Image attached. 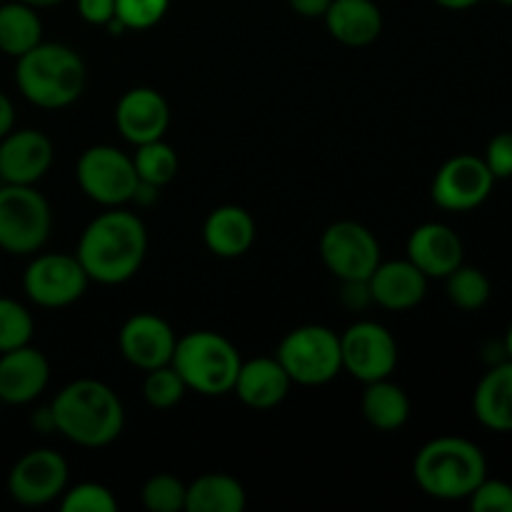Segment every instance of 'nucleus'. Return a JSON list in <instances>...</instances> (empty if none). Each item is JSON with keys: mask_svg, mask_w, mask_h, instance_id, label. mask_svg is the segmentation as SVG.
Instances as JSON below:
<instances>
[{"mask_svg": "<svg viewBox=\"0 0 512 512\" xmlns=\"http://www.w3.org/2000/svg\"><path fill=\"white\" fill-rule=\"evenodd\" d=\"M148 253V230L135 213L110 208L85 225L75 258L90 283L120 285L133 278Z\"/></svg>", "mask_w": 512, "mask_h": 512, "instance_id": "obj_1", "label": "nucleus"}, {"mask_svg": "<svg viewBox=\"0 0 512 512\" xmlns=\"http://www.w3.org/2000/svg\"><path fill=\"white\" fill-rule=\"evenodd\" d=\"M55 433L80 448H105L120 438L125 410L110 385L80 378L58 390L50 403Z\"/></svg>", "mask_w": 512, "mask_h": 512, "instance_id": "obj_2", "label": "nucleus"}, {"mask_svg": "<svg viewBox=\"0 0 512 512\" xmlns=\"http://www.w3.org/2000/svg\"><path fill=\"white\" fill-rule=\"evenodd\" d=\"M15 65V85L28 103L43 110H60L83 95L88 70L75 48L65 43H45L23 53Z\"/></svg>", "mask_w": 512, "mask_h": 512, "instance_id": "obj_3", "label": "nucleus"}, {"mask_svg": "<svg viewBox=\"0 0 512 512\" xmlns=\"http://www.w3.org/2000/svg\"><path fill=\"white\" fill-rule=\"evenodd\" d=\"M413 478L425 495L435 500H468L488 478V460L473 440L435 438L418 450Z\"/></svg>", "mask_w": 512, "mask_h": 512, "instance_id": "obj_4", "label": "nucleus"}, {"mask_svg": "<svg viewBox=\"0 0 512 512\" xmlns=\"http://www.w3.org/2000/svg\"><path fill=\"white\" fill-rule=\"evenodd\" d=\"M170 365L178 370L188 390L205 398H218L233 393L243 358L225 335L215 330H195L178 338Z\"/></svg>", "mask_w": 512, "mask_h": 512, "instance_id": "obj_5", "label": "nucleus"}, {"mask_svg": "<svg viewBox=\"0 0 512 512\" xmlns=\"http://www.w3.org/2000/svg\"><path fill=\"white\" fill-rule=\"evenodd\" d=\"M53 213L35 185H0V250L10 255H35L48 243Z\"/></svg>", "mask_w": 512, "mask_h": 512, "instance_id": "obj_6", "label": "nucleus"}, {"mask_svg": "<svg viewBox=\"0 0 512 512\" xmlns=\"http://www.w3.org/2000/svg\"><path fill=\"white\" fill-rule=\"evenodd\" d=\"M275 358L293 383L318 388L338 378L343 370L340 333L328 325H300L280 340Z\"/></svg>", "mask_w": 512, "mask_h": 512, "instance_id": "obj_7", "label": "nucleus"}, {"mask_svg": "<svg viewBox=\"0 0 512 512\" xmlns=\"http://www.w3.org/2000/svg\"><path fill=\"white\" fill-rule=\"evenodd\" d=\"M80 190L105 208H120L135 198L140 178L133 155L115 145H90L75 165Z\"/></svg>", "mask_w": 512, "mask_h": 512, "instance_id": "obj_8", "label": "nucleus"}, {"mask_svg": "<svg viewBox=\"0 0 512 512\" xmlns=\"http://www.w3.org/2000/svg\"><path fill=\"white\" fill-rule=\"evenodd\" d=\"M88 273L70 253L35 255L23 275V290L40 308H68L88 290Z\"/></svg>", "mask_w": 512, "mask_h": 512, "instance_id": "obj_9", "label": "nucleus"}, {"mask_svg": "<svg viewBox=\"0 0 512 512\" xmlns=\"http://www.w3.org/2000/svg\"><path fill=\"white\" fill-rule=\"evenodd\" d=\"M320 258L325 268L340 283H345V280H368L383 255H380L378 238L365 225L355 220H338L328 225L320 238Z\"/></svg>", "mask_w": 512, "mask_h": 512, "instance_id": "obj_10", "label": "nucleus"}, {"mask_svg": "<svg viewBox=\"0 0 512 512\" xmlns=\"http://www.w3.org/2000/svg\"><path fill=\"white\" fill-rule=\"evenodd\" d=\"M343 370L360 383L390 378L398 368V343L385 325L375 320H358L340 333Z\"/></svg>", "mask_w": 512, "mask_h": 512, "instance_id": "obj_11", "label": "nucleus"}, {"mask_svg": "<svg viewBox=\"0 0 512 512\" xmlns=\"http://www.w3.org/2000/svg\"><path fill=\"white\" fill-rule=\"evenodd\" d=\"M68 488V463L50 448H35L18 458L8 473V493L15 503L38 508L58 500Z\"/></svg>", "mask_w": 512, "mask_h": 512, "instance_id": "obj_12", "label": "nucleus"}, {"mask_svg": "<svg viewBox=\"0 0 512 512\" xmlns=\"http://www.w3.org/2000/svg\"><path fill=\"white\" fill-rule=\"evenodd\" d=\"M495 178L478 155H455L445 160L433 180V200L450 213H468L493 193Z\"/></svg>", "mask_w": 512, "mask_h": 512, "instance_id": "obj_13", "label": "nucleus"}, {"mask_svg": "<svg viewBox=\"0 0 512 512\" xmlns=\"http://www.w3.org/2000/svg\"><path fill=\"white\" fill-rule=\"evenodd\" d=\"M178 335L170 328L168 320L155 313H135L123 323L118 335V345L123 358L133 368L148 370L170 365L175 353Z\"/></svg>", "mask_w": 512, "mask_h": 512, "instance_id": "obj_14", "label": "nucleus"}, {"mask_svg": "<svg viewBox=\"0 0 512 512\" xmlns=\"http://www.w3.org/2000/svg\"><path fill=\"white\" fill-rule=\"evenodd\" d=\"M115 125L128 143L143 145L168 133L170 105L160 90L138 85L120 95L115 105Z\"/></svg>", "mask_w": 512, "mask_h": 512, "instance_id": "obj_15", "label": "nucleus"}, {"mask_svg": "<svg viewBox=\"0 0 512 512\" xmlns=\"http://www.w3.org/2000/svg\"><path fill=\"white\" fill-rule=\"evenodd\" d=\"M55 158L53 143L35 128L10 130L0 138V178L13 185H35L45 178Z\"/></svg>", "mask_w": 512, "mask_h": 512, "instance_id": "obj_16", "label": "nucleus"}, {"mask_svg": "<svg viewBox=\"0 0 512 512\" xmlns=\"http://www.w3.org/2000/svg\"><path fill=\"white\" fill-rule=\"evenodd\" d=\"M50 383V363L38 348H23L0 353V403L28 405L43 395Z\"/></svg>", "mask_w": 512, "mask_h": 512, "instance_id": "obj_17", "label": "nucleus"}, {"mask_svg": "<svg viewBox=\"0 0 512 512\" xmlns=\"http://www.w3.org/2000/svg\"><path fill=\"white\" fill-rule=\"evenodd\" d=\"M408 260L430 278L445 280L463 265L465 248L460 235L445 223H423L410 233L405 245Z\"/></svg>", "mask_w": 512, "mask_h": 512, "instance_id": "obj_18", "label": "nucleus"}, {"mask_svg": "<svg viewBox=\"0 0 512 512\" xmlns=\"http://www.w3.org/2000/svg\"><path fill=\"white\" fill-rule=\"evenodd\" d=\"M370 300L385 310H410L423 303L428 293V275L405 260H380L378 268L368 278Z\"/></svg>", "mask_w": 512, "mask_h": 512, "instance_id": "obj_19", "label": "nucleus"}, {"mask_svg": "<svg viewBox=\"0 0 512 512\" xmlns=\"http://www.w3.org/2000/svg\"><path fill=\"white\" fill-rule=\"evenodd\" d=\"M290 388H293V380L278 363V358H255L243 360L233 393L248 408L270 410L288 398Z\"/></svg>", "mask_w": 512, "mask_h": 512, "instance_id": "obj_20", "label": "nucleus"}, {"mask_svg": "<svg viewBox=\"0 0 512 512\" xmlns=\"http://www.w3.org/2000/svg\"><path fill=\"white\" fill-rule=\"evenodd\" d=\"M255 233L258 228H255L253 215L240 205H220V208L210 210L203 223L205 248L225 260L248 253L255 243Z\"/></svg>", "mask_w": 512, "mask_h": 512, "instance_id": "obj_21", "label": "nucleus"}, {"mask_svg": "<svg viewBox=\"0 0 512 512\" xmlns=\"http://www.w3.org/2000/svg\"><path fill=\"white\" fill-rule=\"evenodd\" d=\"M323 20L328 33L350 48H365L383 33V13L375 0H333Z\"/></svg>", "mask_w": 512, "mask_h": 512, "instance_id": "obj_22", "label": "nucleus"}, {"mask_svg": "<svg viewBox=\"0 0 512 512\" xmlns=\"http://www.w3.org/2000/svg\"><path fill=\"white\" fill-rule=\"evenodd\" d=\"M473 413L483 428L512 430V360H500L480 378L473 393Z\"/></svg>", "mask_w": 512, "mask_h": 512, "instance_id": "obj_23", "label": "nucleus"}, {"mask_svg": "<svg viewBox=\"0 0 512 512\" xmlns=\"http://www.w3.org/2000/svg\"><path fill=\"white\" fill-rule=\"evenodd\" d=\"M248 495L240 480L225 473H205L185 490L188 512H243Z\"/></svg>", "mask_w": 512, "mask_h": 512, "instance_id": "obj_24", "label": "nucleus"}, {"mask_svg": "<svg viewBox=\"0 0 512 512\" xmlns=\"http://www.w3.org/2000/svg\"><path fill=\"white\" fill-rule=\"evenodd\" d=\"M360 408H363L365 420H368L373 428L383 430V433L400 430L410 418L408 393H405L400 385H395L390 378L365 383Z\"/></svg>", "mask_w": 512, "mask_h": 512, "instance_id": "obj_25", "label": "nucleus"}, {"mask_svg": "<svg viewBox=\"0 0 512 512\" xmlns=\"http://www.w3.org/2000/svg\"><path fill=\"white\" fill-rule=\"evenodd\" d=\"M43 40V23L33 5L23 0L0 3V53L20 58Z\"/></svg>", "mask_w": 512, "mask_h": 512, "instance_id": "obj_26", "label": "nucleus"}, {"mask_svg": "<svg viewBox=\"0 0 512 512\" xmlns=\"http://www.w3.org/2000/svg\"><path fill=\"white\" fill-rule=\"evenodd\" d=\"M133 163L140 183L153 185V188H163V185L173 183L180 168L178 153H175L173 145L165 143L163 138L135 145Z\"/></svg>", "mask_w": 512, "mask_h": 512, "instance_id": "obj_27", "label": "nucleus"}, {"mask_svg": "<svg viewBox=\"0 0 512 512\" xmlns=\"http://www.w3.org/2000/svg\"><path fill=\"white\" fill-rule=\"evenodd\" d=\"M445 290H448V298L455 308L473 313V310H480L488 303L493 285H490V278L483 270L463 263L445 278Z\"/></svg>", "mask_w": 512, "mask_h": 512, "instance_id": "obj_28", "label": "nucleus"}, {"mask_svg": "<svg viewBox=\"0 0 512 512\" xmlns=\"http://www.w3.org/2000/svg\"><path fill=\"white\" fill-rule=\"evenodd\" d=\"M188 393V385L180 378L178 370L173 365H163L145 373L143 380V398L150 408L155 410H170L180 403Z\"/></svg>", "mask_w": 512, "mask_h": 512, "instance_id": "obj_29", "label": "nucleus"}, {"mask_svg": "<svg viewBox=\"0 0 512 512\" xmlns=\"http://www.w3.org/2000/svg\"><path fill=\"white\" fill-rule=\"evenodd\" d=\"M33 315L13 298H0V353L23 348L33 338Z\"/></svg>", "mask_w": 512, "mask_h": 512, "instance_id": "obj_30", "label": "nucleus"}, {"mask_svg": "<svg viewBox=\"0 0 512 512\" xmlns=\"http://www.w3.org/2000/svg\"><path fill=\"white\" fill-rule=\"evenodd\" d=\"M185 490L188 485L183 480L168 473H158L145 480L140 498L150 512H178L185 510Z\"/></svg>", "mask_w": 512, "mask_h": 512, "instance_id": "obj_31", "label": "nucleus"}, {"mask_svg": "<svg viewBox=\"0 0 512 512\" xmlns=\"http://www.w3.org/2000/svg\"><path fill=\"white\" fill-rule=\"evenodd\" d=\"M60 510L63 512H115L118 500L110 493V488L100 483H80L73 488H65L60 495Z\"/></svg>", "mask_w": 512, "mask_h": 512, "instance_id": "obj_32", "label": "nucleus"}, {"mask_svg": "<svg viewBox=\"0 0 512 512\" xmlns=\"http://www.w3.org/2000/svg\"><path fill=\"white\" fill-rule=\"evenodd\" d=\"M170 0H115V20L125 30H148L165 18Z\"/></svg>", "mask_w": 512, "mask_h": 512, "instance_id": "obj_33", "label": "nucleus"}, {"mask_svg": "<svg viewBox=\"0 0 512 512\" xmlns=\"http://www.w3.org/2000/svg\"><path fill=\"white\" fill-rule=\"evenodd\" d=\"M468 500L475 512H512V485L485 478Z\"/></svg>", "mask_w": 512, "mask_h": 512, "instance_id": "obj_34", "label": "nucleus"}, {"mask_svg": "<svg viewBox=\"0 0 512 512\" xmlns=\"http://www.w3.org/2000/svg\"><path fill=\"white\" fill-rule=\"evenodd\" d=\"M483 160L495 180L512 178V133H498L490 138Z\"/></svg>", "mask_w": 512, "mask_h": 512, "instance_id": "obj_35", "label": "nucleus"}, {"mask_svg": "<svg viewBox=\"0 0 512 512\" xmlns=\"http://www.w3.org/2000/svg\"><path fill=\"white\" fill-rule=\"evenodd\" d=\"M78 13L90 25H108L115 18V0H78Z\"/></svg>", "mask_w": 512, "mask_h": 512, "instance_id": "obj_36", "label": "nucleus"}, {"mask_svg": "<svg viewBox=\"0 0 512 512\" xmlns=\"http://www.w3.org/2000/svg\"><path fill=\"white\" fill-rule=\"evenodd\" d=\"M333 0H288L290 8L303 18H323Z\"/></svg>", "mask_w": 512, "mask_h": 512, "instance_id": "obj_37", "label": "nucleus"}, {"mask_svg": "<svg viewBox=\"0 0 512 512\" xmlns=\"http://www.w3.org/2000/svg\"><path fill=\"white\" fill-rule=\"evenodd\" d=\"M15 128V108H13V100L0 90V138L10 133Z\"/></svg>", "mask_w": 512, "mask_h": 512, "instance_id": "obj_38", "label": "nucleus"}, {"mask_svg": "<svg viewBox=\"0 0 512 512\" xmlns=\"http://www.w3.org/2000/svg\"><path fill=\"white\" fill-rule=\"evenodd\" d=\"M33 425L40 430V433H55V423H53V413H50V408H40L38 413L33 415Z\"/></svg>", "mask_w": 512, "mask_h": 512, "instance_id": "obj_39", "label": "nucleus"}, {"mask_svg": "<svg viewBox=\"0 0 512 512\" xmlns=\"http://www.w3.org/2000/svg\"><path fill=\"white\" fill-rule=\"evenodd\" d=\"M435 3L445 10H468L473 5H478L480 0H435Z\"/></svg>", "mask_w": 512, "mask_h": 512, "instance_id": "obj_40", "label": "nucleus"}, {"mask_svg": "<svg viewBox=\"0 0 512 512\" xmlns=\"http://www.w3.org/2000/svg\"><path fill=\"white\" fill-rule=\"evenodd\" d=\"M23 3L33 5L35 10H40V8H53V5H60L63 0H23Z\"/></svg>", "mask_w": 512, "mask_h": 512, "instance_id": "obj_41", "label": "nucleus"}, {"mask_svg": "<svg viewBox=\"0 0 512 512\" xmlns=\"http://www.w3.org/2000/svg\"><path fill=\"white\" fill-rule=\"evenodd\" d=\"M503 348H505V355L512 360V323L508 328V333H505V340H503Z\"/></svg>", "mask_w": 512, "mask_h": 512, "instance_id": "obj_42", "label": "nucleus"}, {"mask_svg": "<svg viewBox=\"0 0 512 512\" xmlns=\"http://www.w3.org/2000/svg\"><path fill=\"white\" fill-rule=\"evenodd\" d=\"M498 3H503V5H512V0H498Z\"/></svg>", "mask_w": 512, "mask_h": 512, "instance_id": "obj_43", "label": "nucleus"}, {"mask_svg": "<svg viewBox=\"0 0 512 512\" xmlns=\"http://www.w3.org/2000/svg\"><path fill=\"white\" fill-rule=\"evenodd\" d=\"M0 185H3V178H0Z\"/></svg>", "mask_w": 512, "mask_h": 512, "instance_id": "obj_44", "label": "nucleus"}, {"mask_svg": "<svg viewBox=\"0 0 512 512\" xmlns=\"http://www.w3.org/2000/svg\"><path fill=\"white\" fill-rule=\"evenodd\" d=\"M0 3H3V0H0Z\"/></svg>", "mask_w": 512, "mask_h": 512, "instance_id": "obj_45", "label": "nucleus"}]
</instances>
